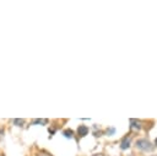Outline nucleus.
<instances>
[{
	"label": "nucleus",
	"instance_id": "obj_1",
	"mask_svg": "<svg viewBox=\"0 0 157 156\" xmlns=\"http://www.w3.org/2000/svg\"><path fill=\"white\" fill-rule=\"evenodd\" d=\"M136 146H137V149L144 150V151H147V150H151L152 149L150 141H147L146 139H140V140H137L136 141Z\"/></svg>",
	"mask_w": 157,
	"mask_h": 156
},
{
	"label": "nucleus",
	"instance_id": "obj_2",
	"mask_svg": "<svg viewBox=\"0 0 157 156\" xmlns=\"http://www.w3.org/2000/svg\"><path fill=\"white\" fill-rule=\"evenodd\" d=\"M130 146V138L129 136H125L122 140V144H120V147L123 150H125V149H128V147Z\"/></svg>",
	"mask_w": 157,
	"mask_h": 156
},
{
	"label": "nucleus",
	"instance_id": "obj_3",
	"mask_svg": "<svg viewBox=\"0 0 157 156\" xmlns=\"http://www.w3.org/2000/svg\"><path fill=\"white\" fill-rule=\"evenodd\" d=\"M77 133H79L80 136H85V135H87V133H88V128L85 127V126H80L79 129H77Z\"/></svg>",
	"mask_w": 157,
	"mask_h": 156
},
{
	"label": "nucleus",
	"instance_id": "obj_4",
	"mask_svg": "<svg viewBox=\"0 0 157 156\" xmlns=\"http://www.w3.org/2000/svg\"><path fill=\"white\" fill-rule=\"evenodd\" d=\"M130 123H131V128H136V129H140V128H141V123L137 122V120H135V119H131Z\"/></svg>",
	"mask_w": 157,
	"mask_h": 156
},
{
	"label": "nucleus",
	"instance_id": "obj_5",
	"mask_svg": "<svg viewBox=\"0 0 157 156\" xmlns=\"http://www.w3.org/2000/svg\"><path fill=\"white\" fill-rule=\"evenodd\" d=\"M63 134H64V136H65V138H68V139H71V138L74 136L72 130H69V129H68V130H65V132H64Z\"/></svg>",
	"mask_w": 157,
	"mask_h": 156
},
{
	"label": "nucleus",
	"instance_id": "obj_6",
	"mask_svg": "<svg viewBox=\"0 0 157 156\" xmlns=\"http://www.w3.org/2000/svg\"><path fill=\"white\" fill-rule=\"evenodd\" d=\"M47 122H48L47 119H36L33 123H35V124H46Z\"/></svg>",
	"mask_w": 157,
	"mask_h": 156
},
{
	"label": "nucleus",
	"instance_id": "obj_7",
	"mask_svg": "<svg viewBox=\"0 0 157 156\" xmlns=\"http://www.w3.org/2000/svg\"><path fill=\"white\" fill-rule=\"evenodd\" d=\"M12 122L15 123V124H17V126H22L23 123H25V120H23V119H14Z\"/></svg>",
	"mask_w": 157,
	"mask_h": 156
},
{
	"label": "nucleus",
	"instance_id": "obj_8",
	"mask_svg": "<svg viewBox=\"0 0 157 156\" xmlns=\"http://www.w3.org/2000/svg\"><path fill=\"white\" fill-rule=\"evenodd\" d=\"M155 143H156V145H157V139H156V141H155Z\"/></svg>",
	"mask_w": 157,
	"mask_h": 156
}]
</instances>
